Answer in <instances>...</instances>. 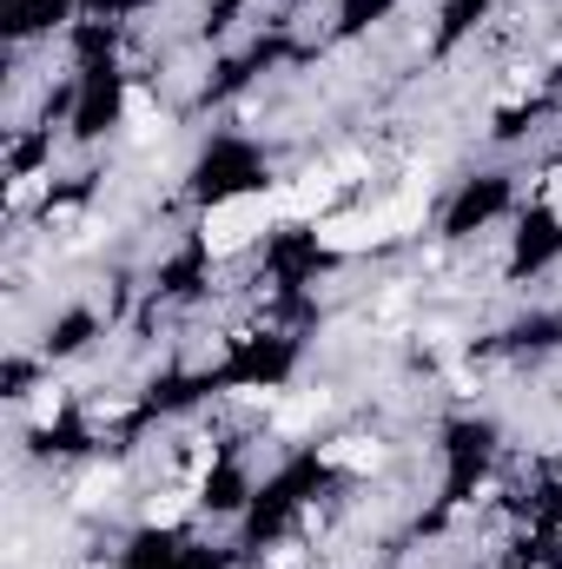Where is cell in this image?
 <instances>
[{"label": "cell", "mask_w": 562, "mask_h": 569, "mask_svg": "<svg viewBox=\"0 0 562 569\" xmlns=\"http://www.w3.org/2000/svg\"><path fill=\"white\" fill-rule=\"evenodd\" d=\"M272 219H279V192H232V199H219V206L205 212L199 239H205V252L232 259V252H245Z\"/></svg>", "instance_id": "obj_1"}, {"label": "cell", "mask_w": 562, "mask_h": 569, "mask_svg": "<svg viewBox=\"0 0 562 569\" xmlns=\"http://www.w3.org/2000/svg\"><path fill=\"white\" fill-rule=\"evenodd\" d=\"M324 463H338V470H378V463H384V443L344 437V443H324Z\"/></svg>", "instance_id": "obj_6"}, {"label": "cell", "mask_w": 562, "mask_h": 569, "mask_svg": "<svg viewBox=\"0 0 562 569\" xmlns=\"http://www.w3.org/2000/svg\"><path fill=\"white\" fill-rule=\"evenodd\" d=\"M384 212V232L391 239H411V232H423V219H430V179H411L391 206H378Z\"/></svg>", "instance_id": "obj_3"}, {"label": "cell", "mask_w": 562, "mask_h": 569, "mask_svg": "<svg viewBox=\"0 0 562 569\" xmlns=\"http://www.w3.org/2000/svg\"><path fill=\"white\" fill-rule=\"evenodd\" d=\"M318 411H324V391H304V398H291V405L279 411V430L284 437H298V430L318 425Z\"/></svg>", "instance_id": "obj_7"}, {"label": "cell", "mask_w": 562, "mask_h": 569, "mask_svg": "<svg viewBox=\"0 0 562 569\" xmlns=\"http://www.w3.org/2000/svg\"><path fill=\"white\" fill-rule=\"evenodd\" d=\"M331 186H338L331 172H311V179L284 186V192H279V219H311V226H318V219H324V199H331Z\"/></svg>", "instance_id": "obj_4"}, {"label": "cell", "mask_w": 562, "mask_h": 569, "mask_svg": "<svg viewBox=\"0 0 562 569\" xmlns=\"http://www.w3.org/2000/svg\"><path fill=\"white\" fill-rule=\"evenodd\" d=\"M120 120H127V133H133V140H159V133H165V113L152 107V93H145V87H133V93L120 100Z\"/></svg>", "instance_id": "obj_5"}, {"label": "cell", "mask_w": 562, "mask_h": 569, "mask_svg": "<svg viewBox=\"0 0 562 569\" xmlns=\"http://www.w3.org/2000/svg\"><path fill=\"white\" fill-rule=\"evenodd\" d=\"M311 239H318V252H338V259H358V252H371V246H384L391 232H384V212H324V219L311 226Z\"/></svg>", "instance_id": "obj_2"}, {"label": "cell", "mask_w": 562, "mask_h": 569, "mask_svg": "<svg viewBox=\"0 0 562 569\" xmlns=\"http://www.w3.org/2000/svg\"><path fill=\"white\" fill-rule=\"evenodd\" d=\"M33 418L53 425V418H60V391H40V398H33Z\"/></svg>", "instance_id": "obj_9"}, {"label": "cell", "mask_w": 562, "mask_h": 569, "mask_svg": "<svg viewBox=\"0 0 562 569\" xmlns=\"http://www.w3.org/2000/svg\"><path fill=\"white\" fill-rule=\"evenodd\" d=\"M192 510V497H165V503H145V523H179Z\"/></svg>", "instance_id": "obj_8"}]
</instances>
